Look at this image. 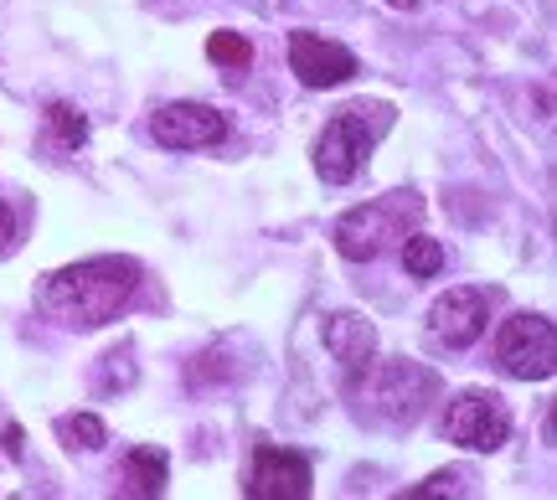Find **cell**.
<instances>
[{
	"instance_id": "obj_1",
	"label": "cell",
	"mask_w": 557,
	"mask_h": 500,
	"mask_svg": "<svg viewBox=\"0 0 557 500\" xmlns=\"http://www.w3.org/2000/svg\"><path fill=\"white\" fill-rule=\"evenodd\" d=\"M135 289H139V263L109 253V259L67 263L58 274H47V284L37 289V304L67 330H99L129 304Z\"/></svg>"
},
{
	"instance_id": "obj_2",
	"label": "cell",
	"mask_w": 557,
	"mask_h": 500,
	"mask_svg": "<svg viewBox=\"0 0 557 500\" xmlns=\"http://www.w3.org/2000/svg\"><path fill=\"white\" fill-rule=\"evenodd\" d=\"M387 129H393V103H346V109H336L315 140L320 180H331V186L357 180V171L367 165V155H372V145H377Z\"/></svg>"
},
{
	"instance_id": "obj_3",
	"label": "cell",
	"mask_w": 557,
	"mask_h": 500,
	"mask_svg": "<svg viewBox=\"0 0 557 500\" xmlns=\"http://www.w3.org/2000/svg\"><path fill=\"white\" fill-rule=\"evenodd\" d=\"M423 217V201L413 191H393V197H377L367 201V207H351L346 217L336 222V253L346 263H372L382 259L393 242L408 238V227Z\"/></svg>"
},
{
	"instance_id": "obj_4",
	"label": "cell",
	"mask_w": 557,
	"mask_h": 500,
	"mask_svg": "<svg viewBox=\"0 0 557 500\" xmlns=\"http://www.w3.org/2000/svg\"><path fill=\"white\" fill-rule=\"evenodd\" d=\"M434 392H438V377L408 357L382 361L377 372L367 366V398H372V413L382 423H398V428L403 423H418L423 408L434 402Z\"/></svg>"
},
{
	"instance_id": "obj_5",
	"label": "cell",
	"mask_w": 557,
	"mask_h": 500,
	"mask_svg": "<svg viewBox=\"0 0 557 500\" xmlns=\"http://www.w3.org/2000/svg\"><path fill=\"white\" fill-rule=\"evenodd\" d=\"M496 361L506 377L517 382H547L557 366V330L547 315H511L496 336Z\"/></svg>"
},
{
	"instance_id": "obj_6",
	"label": "cell",
	"mask_w": 557,
	"mask_h": 500,
	"mask_svg": "<svg viewBox=\"0 0 557 500\" xmlns=\"http://www.w3.org/2000/svg\"><path fill=\"white\" fill-rule=\"evenodd\" d=\"M444 439L465 443L475 454H496L500 443L511 439V413L496 392H459L444 413Z\"/></svg>"
},
{
	"instance_id": "obj_7",
	"label": "cell",
	"mask_w": 557,
	"mask_h": 500,
	"mask_svg": "<svg viewBox=\"0 0 557 500\" xmlns=\"http://www.w3.org/2000/svg\"><path fill=\"white\" fill-rule=\"evenodd\" d=\"M315 485V470L299 449H274L259 443L253 470H248V500H305Z\"/></svg>"
},
{
	"instance_id": "obj_8",
	"label": "cell",
	"mask_w": 557,
	"mask_h": 500,
	"mask_svg": "<svg viewBox=\"0 0 557 500\" xmlns=\"http://www.w3.org/2000/svg\"><path fill=\"white\" fill-rule=\"evenodd\" d=\"M150 135L160 150H212L227 140V120L212 103H165L150 120Z\"/></svg>"
},
{
	"instance_id": "obj_9",
	"label": "cell",
	"mask_w": 557,
	"mask_h": 500,
	"mask_svg": "<svg viewBox=\"0 0 557 500\" xmlns=\"http://www.w3.org/2000/svg\"><path fill=\"white\" fill-rule=\"evenodd\" d=\"M485 325H491L485 289H449V295H438L434 310H429V336H434L438 346H449V351L475 346V340L485 336Z\"/></svg>"
},
{
	"instance_id": "obj_10",
	"label": "cell",
	"mask_w": 557,
	"mask_h": 500,
	"mask_svg": "<svg viewBox=\"0 0 557 500\" xmlns=\"http://www.w3.org/2000/svg\"><path fill=\"white\" fill-rule=\"evenodd\" d=\"M289 67L305 88H341L346 78H357V52L315 32H289Z\"/></svg>"
},
{
	"instance_id": "obj_11",
	"label": "cell",
	"mask_w": 557,
	"mask_h": 500,
	"mask_svg": "<svg viewBox=\"0 0 557 500\" xmlns=\"http://www.w3.org/2000/svg\"><path fill=\"white\" fill-rule=\"evenodd\" d=\"M325 351L341 361V372L351 377V387H357L361 377H367V366H372V357H377V325L367 321V315H357V310H341V315H325Z\"/></svg>"
},
{
	"instance_id": "obj_12",
	"label": "cell",
	"mask_w": 557,
	"mask_h": 500,
	"mask_svg": "<svg viewBox=\"0 0 557 500\" xmlns=\"http://www.w3.org/2000/svg\"><path fill=\"white\" fill-rule=\"evenodd\" d=\"M165 475H171V460H165V449H129L124 454V496L129 500H156L165 496Z\"/></svg>"
},
{
	"instance_id": "obj_13",
	"label": "cell",
	"mask_w": 557,
	"mask_h": 500,
	"mask_svg": "<svg viewBox=\"0 0 557 500\" xmlns=\"http://www.w3.org/2000/svg\"><path fill=\"white\" fill-rule=\"evenodd\" d=\"M47 135H52V145H58L62 155L83 150V145H88V120H83V109H73V103H47Z\"/></svg>"
},
{
	"instance_id": "obj_14",
	"label": "cell",
	"mask_w": 557,
	"mask_h": 500,
	"mask_svg": "<svg viewBox=\"0 0 557 500\" xmlns=\"http://www.w3.org/2000/svg\"><path fill=\"white\" fill-rule=\"evenodd\" d=\"M207 58L227 67V78H243L248 67H253V41L238 37V32H212L207 37Z\"/></svg>"
},
{
	"instance_id": "obj_15",
	"label": "cell",
	"mask_w": 557,
	"mask_h": 500,
	"mask_svg": "<svg viewBox=\"0 0 557 500\" xmlns=\"http://www.w3.org/2000/svg\"><path fill=\"white\" fill-rule=\"evenodd\" d=\"M403 268H408V279H434L438 268H444V242L438 238H403Z\"/></svg>"
},
{
	"instance_id": "obj_16",
	"label": "cell",
	"mask_w": 557,
	"mask_h": 500,
	"mask_svg": "<svg viewBox=\"0 0 557 500\" xmlns=\"http://www.w3.org/2000/svg\"><path fill=\"white\" fill-rule=\"evenodd\" d=\"M58 439L73 449V454H88V449H103V439H109V428H103V418H94V413H67V418H58Z\"/></svg>"
},
{
	"instance_id": "obj_17",
	"label": "cell",
	"mask_w": 557,
	"mask_h": 500,
	"mask_svg": "<svg viewBox=\"0 0 557 500\" xmlns=\"http://www.w3.org/2000/svg\"><path fill=\"white\" fill-rule=\"evenodd\" d=\"M120 387H135V361H129V346H124V351H109V357H103L99 392H120Z\"/></svg>"
},
{
	"instance_id": "obj_18",
	"label": "cell",
	"mask_w": 557,
	"mask_h": 500,
	"mask_svg": "<svg viewBox=\"0 0 557 500\" xmlns=\"http://www.w3.org/2000/svg\"><path fill=\"white\" fill-rule=\"evenodd\" d=\"M459 485H465V475H459V470H438V475H429V480L423 485H413V490H408V496H455Z\"/></svg>"
},
{
	"instance_id": "obj_19",
	"label": "cell",
	"mask_w": 557,
	"mask_h": 500,
	"mask_svg": "<svg viewBox=\"0 0 557 500\" xmlns=\"http://www.w3.org/2000/svg\"><path fill=\"white\" fill-rule=\"evenodd\" d=\"M16 248V212L5 207V197H0V259Z\"/></svg>"
},
{
	"instance_id": "obj_20",
	"label": "cell",
	"mask_w": 557,
	"mask_h": 500,
	"mask_svg": "<svg viewBox=\"0 0 557 500\" xmlns=\"http://www.w3.org/2000/svg\"><path fill=\"white\" fill-rule=\"evenodd\" d=\"M5 454H11V460H21V428H16V423L5 428Z\"/></svg>"
},
{
	"instance_id": "obj_21",
	"label": "cell",
	"mask_w": 557,
	"mask_h": 500,
	"mask_svg": "<svg viewBox=\"0 0 557 500\" xmlns=\"http://www.w3.org/2000/svg\"><path fill=\"white\" fill-rule=\"evenodd\" d=\"M387 5H398V11H413L418 0H387Z\"/></svg>"
}]
</instances>
